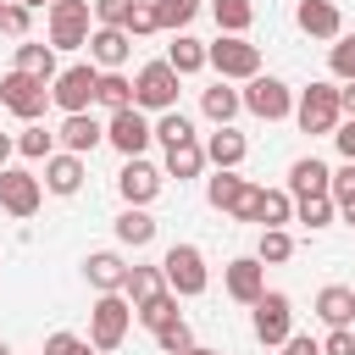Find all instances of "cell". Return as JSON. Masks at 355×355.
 Segmentation results:
<instances>
[{
	"instance_id": "15",
	"label": "cell",
	"mask_w": 355,
	"mask_h": 355,
	"mask_svg": "<svg viewBox=\"0 0 355 355\" xmlns=\"http://www.w3.org/2000/svg\"><path fill=\"white\" fill-rule=\"evenodd\" d=\"M89 55H94L100 72H122V61L133 55L128 28H94V33H89Z\"/></svg>"
},
{
	"instance_id": "40",
	"label": "cell",
	"mask_w": 355,
	"mask_h": 355,
	"mask_svg": "<svg viewBox=\"0 0 355 355\" xmlns=\"http://www.w3.org/2000/svg\"><path fill=\"white\" fill-rule=\"evenodd\" d=\"M155 349H161V355H189V349H194V333H189V322H172V327H161V333H155Z\"/></svg>"
},
{
	"instance_id": "23",
	"label": "cell",
	"mask_w": 355,
	"mask_h": 355,
	"mask_svg": "<svg viewBox=\"0 0 355 355\" xmlns=\"http://www.w3.org/2000/svg\"><path fill=\"white\" fill-rule=\"evenodd\" d=\"M316 316H322L327 327H355V288L327 283V288L316 294Z\"/></svg>"
},
{
	"instance_id": "46",
	"label": "cell",
	"mask_w": 355,
	"mask_h": 355,
	"mask_svg": "<svg viewBox=\"0 0 355 355\" xmlns=\"http://www.w3.org/2000/svg\"><path fill=\"white\" fill-rule=\"evenodd\" d=\"M44 355H89V344L78 333H50L44 338Z\"/></svg>"
},
{
	"instance_id": "1",
	"label": "cell",
	"mask_w": 355,
	"mask_h": 355,
	"mask_svg": "<svg viewBox=\"0 0 355 355\" xmlns=\"http://www.w3.org/2000/svg\"><path fill=\"white\" fill-rule=\"evenodd\" d=\"M128 322H133V300H128V294H100V300H94V311H89V344H94L100 355L122 349Z\"/></svg>"
},
{
	"instance_id": "4",
	"label": "cell",
	"mask_w": 355,
	"mask_h": 355,
	"mask_svg": "<svg viewBox=\"0 0 355 355\" xmlns=\"http://www.w3.org/2000/svg\"><path fill=\"white\" fill-rule=\"evenodd\" d=\"M178 72L166 67V55L161 61H144L139 67V78H133V105L139 111H178Z\"/></svg>"
},
{
	"instance_id": "30",
	"label": "cell",
	"mask_w": 355,
	"mask_h": 355,
	"mask_svg": "<svg viewBox=\"0 0 355 355\" xmlns=\"http://www.w3.org/2000/svg\"><path fill=\"white\" fill-rule=\"evenodd\" d=\"M211 17H216V28L222 33H250V22H255V6L250 0H211Z\"/></svg>"
},
{
	"instance_id": "33",
	"label": "cell",
	"mask_w": 355,
	"mask_h": 355,
	"mask_svg": "<svg viewBox=\"0 0 355 355\" xmlns=\"http://www.w3.org/2000/svg\"><path fill=\"white\" fill-rule=\"evenodd\" d=\"M333 216H338L333 194H316V200H294V222H305L311 233H316V227H333Z\"/></svg>"
},
{
	"instance_id": "28",
	"label": "cell",
	"mask_w": 355,
	"mask_h": 355,
	"mask_svg": "<svg viewBox=\"0 0 355 355\" xmlns=\"http://www.w3.org/2000/svg\"><path fill=\"white\" fill-rule=\"evenodd\" d=\"M133 316H139V327H150V333H161V327L183 322V316H178V294H172V288H161L155 300H144V305H139Z\"/></svg>"
},
{
	"instance_id": "20",
	"label": "cell",
	"mask_w": 355,
	"mask_h": 355,
	"mask_svg": "<svg viewBox=\"0 0 355 355\" xmlns=\"http://www.w3.org/2000/svg\"><path fill=\"white\" fill-rule=\"evenodd\" d=\"M11 67L28 72V78H39V83H55V78H61V67H55V44H39V39H22Z\"/></svg>"
},
{
	"instance_id": "41",
	"label": "cell",
	"mask_w": 355,
	"mask_h": 355,
	"mask_svg": "<svg viewBox=\"0 0 355 355\" xmlns=\"http://www.w3.org/2000/svg\"><path fill=\"white\" fill-rule=\"evenodd\" d=\"M133 6H139V0H94V22H100V28H128Z\"/></svg>"
},
{
	"instance_id": "39",
	"label": "cell",
	"mask_w": 355,
	"mask_h": 355,
	"mask_svg": "<svg viewBox=\"0 0 355 355\" xmlns=\"http://www.w3.org/2000/svg\"><path fill=\"white\" fill-rule=\"evenodd\" d=\"M327 67H333V78L355 83V33H338V39H333V50H327Z\"/></svg>"
},
{
	"instance_id": "49",
	"label": "cell",
	"mask_w": 355,
	"mask_h": 355,
	"mask_svg": "<svg viewBox=\"0 0 355 355\" xmlns=\"http://www.w3.org/2000/svg\"><path fill=\"white\" fill-rule=\"evenodd\" d=\"M283 355H322V344H316V338H305V333H294V338L283 344Z\"/></svg>"
},
{
	"instance_id": "5",
	"label": "cell",
	"mask_w": 355,
	"mask_h": 355,
	"mask_svg": "<svg viewBox=\"0 0 355 355\" xmlns=\"http://www.w3.org/2000/svg\"><path fill=\"white\" fill-rule=\"evenodd\" d=\"M294 122H300L305 133H333V128L344 122L338 83H311V89H300V100H294Z\"/></svg>"
},
{
	"instance_id": "31",
	"label": "cell",
	"mask_w": 355,
	"mask_h": 355,
	"mask_svg": "<svg viewBox=\"0 0 355 355\" xmlns=\"http://www.w3.org/2000/svg\"><path fill=\"white\" fill-rule=\"evenodd\" d=\"M94 105H105V111H128V105H133V78H122V72H100Z\"/></svg>"
},
{
	"instance_id": "45",
	"label": "cell",
	"mask_w": 355,
	"mask_h": 355,
	"mask_svg": "<svg viewBox=\"0 0 355 355\" xmlns=\"http://www.w3.org/2000/svg\"><path fill=\"white\" fill-rule=\"evenodd\" d=\"M322 355H355V327H327Z\"/></svg>"
},
{
	"instance_id": "7",
	"label": "cell",
	"mask_w": 355,
	"mask_h": 355,
	"mask_svg": "<svg viewBox=\"0 0 355 355\" xmlns=\"http://www.w3.org/2000/svg\"><path fill=\"white\" fill-rule=\"evenodd\" d=\"M0 105L11 111V116H22V122H39L44 116V105H50V83H39V78H28V72H6L0 78Z\"/></svg>"
},
{
	"instance_id": "56",
	"label": "cell",
	"mask_w": 355,
	"mask_h": 355,
	"mask_svg": "<svg viewBox=\"0 0 355 355\" xmlns=\"http://www.w3.org/2000/svg\"><path fill=\"white\" fill-rule=\"evenodd\" d=\"M6 6H11V0H0V11H6Z\"/></svg>"
},
{
	"instance_id": "53",
	"label": "cell",
	"mask_w": 355,
	"mask_h": 355,
	"mask_svg": "<svg viewBox=\"0 0 355 355\" xmlns=\"http://www.w3.org/2000/svg\"><path fill=\"white\" fill-rule=\"evenodd\" d=\"M17 6H28V11H39V6H55V0H17Z\"/></svg>"
},
{
	"instance_id": "21",
	"label": "cell",
	"mask_w": 355,
	"mask_h": 355,
	"mask_svg": "<svg viewBox=\"0 0 355 355\" xmlns=\"http://www.w3.org/2000/svg\"><path fill=\"white\" fill-rule=\"evenodd\" d=\"M55 139H61V150H72V155H89L94 144H105V128H100V122L83 111V116H61Z\"/></svg>"
},
{
	"instance_id": "13",
	"label": "cell",
	"mask_w": 355,
	"mask_h": 355,
	"mask_svg": "<svg viewBox=\"0 0 355 355\" xmlns=\"http://www.w3.org/2000/svg\"><path fill=\"white\" fill-rule=\"evenodd\" d=\"M161 166H150L144 155H133V161H122V172H116V194L128 200V205H150L155 194H161Z\"/></svg>"
},
{
	"instance_id": "54",
	"label": "cell",
	"mask_w": 355,
	"mask_h": 355,
	"mask_svg": "<svg viewBox=\"0 0 355 355\" xmlns=\"http://www.w3.org/2000/svg\"><path fill=\"white\" fill-rule=\"evenodd\" d=\"M189 355H222V349H205V344H194V349H189Z\"/></svg>"
},
{
	"instance_id": "26",
	"label": "cell",
	"mask_w": 355,
	"mask_h": 355,
	"mask_svg": "<svg viewBox=\"0 0 355 355\" xmlns=\"http://www.w3.org/2000/svg\"><path fill=\"white\" fill-rule=\"evenodd\" d=\"M166 67H172L178 78H189V72H200V67H211V61H205V44H200V39L172 33V44H166Z\"/></svg>"
},
{
	"instance_id": "38",
	"label": "cell",
	"mask_w": 355,
	"mask_h": 355,
	"mask_svg": "<svg viewBox=\"0 0 355 355\" xmlns=\"http://www.w3.org/2000/svg\"><path fill=\"white\" fill-rule=\"evenodd\" d=\"M155 139L172 150V144H189V139H200V133H194V122H189L183 111H161V122H155Z\"/></svg>"
},
{
	"instance_id": "36",
	"label": "cell",
	"mask_w": 355,
	"mask_h": 355,
	"mask_svg": "<svg viewBox=\"0 0 355 355\" xmlns=\"http://www.w3.org/2000/svg\"><path fill=\"white\" fill-rule=\"evenodd\" d=\"M17 150H22L28 161H50V155H55V133L39 128V122H28V128L17 133Z\"/></svg>"
},
{
	"instance_id": "8",
	"label": "cell",
	"mask_w": 355,
	"mask_h": 355,
	"mask_svg": "<svg viewBox=\"0 0 355 355\" xmlns=\"http://www.w3.org/2000/svg\"><path fill=\"white\" fill-rule=\"evenodd\" d=\"M255 338H261L266 349H283V344L294 338V300H288V294L266 288V294L255 300Z\"/></svg>"
},
{
	"instance_id": "52",
	"label": "cell",
	"mask_w": 355,
	"mask_h": 355,
	"mask_svg": "<svg viewBox=\"0 0 355 355\" xmlns=\"http://www.w3.org/2000/svg\"><path fill=\"white\" fill-rule=\"evenodd\" d=\"M338 216H344V222L355 227V200H344V205H338Z\"/></svg>"
},
{
	"instance_id": "16",
	"label": "cell",
	"mask_w": 355,
	"mask_h": 355,
	"mask_svg": "<svg viewBox=\"0 0 355 355\" xmlns=\"http://www.w3.org/2000/svg\"><path fill=\"white\" fill-rule=\"evenodd\" d=\"M288 194H294V200L333 194V172H327V161H316V155H300V161L288 166Z\"/></svg>"
},
{
	"instance_id": "25",
	"label": "cell",
	"mask_w": 355,
	"mask_h": 355,
	"mask_svg": "<svg viewBox=\"0 0 355 355\" xmlns=\"http://www.w3.org/2000/svg\"><path fill=\"white\" fill-rule=\"evenodd\" d=\"M205 166H211V161H205V144H200V139H189V144H172V150H166V166H161V172L183 183V178H200Z\"/></svg>"
},
{
	"instance_id": "18",
	"label": "cell",
	"mask_w": 355,
	"mask_h": 355,
	"mask_svg": "<svg viewBox=\"0 0 355 355\" xmlns=\"http://www.w3.org/2000/svg\"><path fill=\"white\" fill-rule=\"evenodd\" d=\"M294 22H300V33H311V39H338V33H344V17H338L333 0H300Z\"/></svg>"
},
{
	"instance_id": "22",
	"label": "cell",
	"mask_w": 355,
	"mask_h": 355,
	"mask_svg": "<svg viewBox=\"0 0 355 355\" xmlns=\"http://www.w3.org/2000/svg\"><path fill=\"white\" fill-rule=\"evenodd\" d=\"M244 155H250V139H244L239 128H216V133L205 139V161H211L216 172H233Z\"/></svg>"
},
{
	"instance_id": "48",
	"label": "cell",
	"mask_w": 355,
	"mask_h": 355,
	"mask_svg": "<svg viewBox=\"0 0 355 355\" xmlns=\"http://www.w3.org/2000/svg\"><path fill=\"white\" fill-rule=\"evenodd\" d=\"M333 144H338V155H344V161H355V116H344V122L333 128Z\"/></svg>"
},
{
	"instance_id": "24",
	"label": "cell",
	"mask_w": 355,
	"mask_h": 355,
	"mask_svg": "<svg viewBox=\"0 0 355 355\" xmlns=\"http://www.w3.org/2000/svg\"><path fill=\"white\" fill-rule=\"evenodd\" d=\"M200 111H205L216 128H233V116L244 111V100H239V89H227V83H211V89L200 94Z\"/></svg>"
},
{
	"instance_id": "29",
	"label": "cell",
	"mask_w": 355,
	"mask_h": 355,
	"mask_svg": "<svg viewBox=\"0 0 355 355\" xmlns=\"http://www.w3.org/2000/svg\"><path fill=\"white\" fill-rule=\"evenodd\" d=\"M166 288V277H161V266H128V283H122V294L133 300V311L144 305V300H155Z\"/></svg>"
},
{
	"instance_id": "51",
	"label": "cell",
	"mask_w": 355,
	"mask_h": 355,
	"mask_svg": "<svg viewBox=\"0 0 355 355\" xmlns=\"http://www.w3.org/2000/svg\"><path fill=\"white\" fill-rule=\"evenodd\" d=\"M11 150H17V139H11V133H0V172H6V161H11Z\"/></svg>"
},
{
	"instance_id": "19",
	"label": "cell",
	"mask_w": 355,
	"mask_h": 355,
	"mask_svg": "<svg viewBox=\"0 0 355 355\" xmlns=\"http://www.w3.org/2000/svg\"><path fill=\"white\" fill-rule=\"evenodd\" d=\"M50 194H78L83 189V155H72V150H55L50 161H44V178H39Z\"/></svg>"
},
{
	"instance_id": "12",
	"label": "cell",
	"mask_w": 355,
	"mask_h": 355,
	"mask_svg": "<svg viewBox=\"0 0 355 355\" xmlns=\"http://www.w3.org/2000/svg\"><path fill=\"white\" fill-rule=\"evenodd\" d=\"M150 139H155V128L144 122V111H139V105L111 111V122H105V144H111V150H122V161L144 155V144H150Z\"/></svg>"
},
{
	"instance_id": "47",
	"label": "cell",
	"mask_w": 355,
	"mask_h": 355,
	"mask_svg": "<svg viewBox=\"0 0 355 355\" xmlns=\"http://www.w3.org/2000/svg\"><path fill=\"white\" fill-rule=\"evenodd\" d=\"M344 200H355V161H344L333 172V205H344Z\"/></svg>"
},
{
	"instance_id": "44",
	"label": "cell",
	"mask_w": 355,
	"mask_h": 355,
	"mask_svg": "<svg viewBox=\"0 0 355 355\" xmlns=\"http://www.w3.org/2000/svg\"><path fill=\"white\" fill-rule=\"evenodd\" d=\"M261 183H244V194H239V205H233V222H261Z\"/></svg>"
},
{
	"instance_id": "2",
	"label": "cell",
	"mask_w": 355,
	"mask_h": 355,
	"mask_svg": "<svg viewBox=\"0 0 355 355\" xmlns=\"http://www.w3.org/2000/svg\"><path fill=\"white\" fill-rule=\"evenodd\" d=\"M205 61L222 72V83H233V78H261V44H250V39H239V33H216L211 44H205Z\"/></svg>"
},
{
	"instance_id": "43",
	"label": "cell",
	"mask_w": 355,
	"mask_h": 355,
	"mask_svg": "<svg viewBox=\"0 0 355 355\" xmlns=\"http://www.w3.org/2000/svg\"><path fill=\"white\" fill-rule=\"evenodd\" d=\"M28 22H33V11H28V6H17V0L0 11V33H11V39H28Z\"/></svg>"
},
{
	"instance_id": "17",
	"label": "cell",
	"mask_w": 355,
	"mask_h": 355,
	"mask_svg": "<svg viewBox=\"0 0 355 355\" xmlns=\"http://www.w3.org/2000/svg\"><path fill=\"white\" fill-rule=\"evenodd\" d=\"M83 277H89V288H100V294H122L128 261H122L116 250H94V255H83Z\"/></svg>"
},
{
	"instance_id": "42",
	"label": "cell",
	"mask_w": 355,
	"mask_h": 355,
	"mask_svg": "<svg viewBox=\"0 0 355 355\" xmlns=\"http://www.w3.org/2000/svg\"><path fill=\"white\" fill-rule=\"evenodd\" d=\"M150 33H161V22H155V0H139L133 17H128V39H150Z\"/></svg>"
},
{
	"instance_id": "10",
	"label": "cell",
	"mask_w": 355,
	"mask_h": 355,
	"mask_svg": "<svg viewBox=\"0 0 355 355\" xmlns=\"http://www.w3.org/2000/svg\"><path fill=\"white\" fill-rule=\"evenodd\" d=\"M89 17H94L89 0H55V6H50V44H55V50H83L89 33H94Z\"/></svg>"
},
{
	"instance_id": "9",
	"label": "cell",
	"mask_w": 355,
	"mask_h": 355,
	"mask_svg": "<svg viewBox=\"0 0 355 355\" xmlns=\"http://www.w3.org/2000/svg\"><path fill=\"white\" fill-rule=\"evenodd\" d=\"M239 100H244V111L261 116V122H283V116H294V89H288L283 78H250Z\"/></svg>"
},
{
	"instance_id": "3",
	"label": "cell",
	"mask_w": 355,
	"mask_h": 355,
	"mask_svg": "<svg viewBox=\"0 0 355 355\" xmlns=\"http://www.w3.org/2000/svg\"><path fill=\"white\" fill-rule=\"evenodd\" d=\"M161 277H166V288H172L178 300H194V294H205L211 272H205V255H200V244H172V250L161 255Z\"/></svg>"
},
{
	"instance_id": "27",
	"label": "cell",
	"mask_w": 355,
	"mask_h": 355,
	"mask_svg": "<svg viewBox=\"0 0 355 355\" xmlns=\"http://www.w3.org/2000/svg\"><path fill=\"white\" fill-rule=\"evenodd\" d=\"M155 227H161V222H155L144 205H128V211L116 216V239H122V244H133V250H144V244L155 239Z\"/></svg>"
},
{
	"instance_id": "11",
	"label": "cell",
	"mask_w": 355,
	"mask_h": 355,
	"mask_svg": "<svg viewBox=\"0 0 355 355\" xmlns=\"http://www.w3.org/2000/svg\"><path fill=\"white\" fill-rule=\"evenodd\" d=\"M39 205H44V183L33 172H22V166H6L0 172V211L17 216V222H28Z\"/></svg>"
},
{
	"instance_id": "55",
	"label": "cell",
	"mask_w": 355,
	"mask_h": 355,
	"mask_svg": "<svg viewBox=\"0 0 355 355\" xmlns=\"http://www.w3.org/2000/svg\"><path fill=\"white\" fill-rule=\"evenodd\" d=\"M0 355H11V344H6V338H0Z\"/></svg>"
},
{
	"instance_id": "6",
	"label": "cell",
	"mask_w": 355,
	"mask_h": 355,
	"mask_svg": "<svg viewBox=\"0 0 355 355\" xmlns=\"http://www.w3.org/2000/svg\"><path fill=\"white\" fill-rule=\"evenodd\" d=\"M94 89H100V72H94L89 61H72V67H61V78L50 83V100H55L67 116H83V111L94 105Z\"/></svg>"
},
{
	"instance_id": "50",
	"label": "cell",
	"mask_w": 355,
	"mask_h": 355,
	"mask_svg": "<svg viewBox=\"0 0 355 355\" xmlns=\"http://www.w3.org/2000/svg\"><path fill=\"white\" fill-rule=\"evenodd\" d=\"M338 105H344V116H355V83H344V89H338Z\"/></svg>"
},
{
	"instance_id": "35",
	"label": "cell",
	"mask_w": 355,
	"mask_h": 355,
	"mask_svg": "<svg viewBox=\"0 0 355 355\" xmlns=\"http://www.w3.org/2000/svg\"><path fill=\"white\" fill-rule=\"evenodd\" d=\"M194 11H200V0H155V22H161V33H183V28L194 22Z\"/></svg>"
},
{
	"instance_id": "37",
	"label": "cell",
	"mask_w": 355,
	"mask_h": 355,
	"mask_svg": "<svg viewBox=\"0 0 355 355\" xmlns=\"http://www.w3.org/2000/svg\"><path fill=\"white\" fill-rule=\"evenodd\" d=\"M294 222V194L288 189H266L261 194V227H283Z\"/></svg>"
},
{
	"instance_id": "34",
	"label": "cell",
	"mask_w": 355,
	"mask_h": 355,
	"mask_svg": "<svg viewBox=\"0 0 355 355\" xmlns=\"http://www.w3.org/2000/svg\"><path fill=\"white\" fill-rule=\"evenodd\" d=\"M288 255H294V239H288V227H261L255 261H261V266H277V261H288Z\"/></svg>"
},
{
	"instance_id": "14",
	"label": "cell",
	"mask_w": 355,
	"mask_h": 355,
	"mask_svg": "<svg viewBox=\"0 0 355 355\" xmlns=\"http://www.w3.org/2000/svg\"><path fill=\"white\" fill-rule=\"evenodd\" d=\"M222 283H227V294H233L239 305H255V300L266 294V266H261L255 255H239V261L222 266Z\"/></svg>"
},
{
	"instance_id": "32",
	"label": "cell",
	"mask_w": 355,
	"mask_h": 355,
	"mask_svg": "<svg viewBox=\"0 0 355 355\" xmlns=\"http://www.w3.org/2000/svg\"><path fill=\"white\" fill-rule=\"evenodd\" d=\"M244 183H250V178H239V172H216V178H205V200H211L216 211H227V216H233V205H239Z\"/></svg>"
}]
</instances>
